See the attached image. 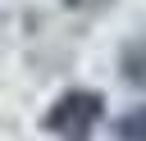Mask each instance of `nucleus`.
Returning a JSON list of instances; mask_svg holds the SVG:
<instances>
[{"mask_svg":"<svg viewBox=\"0 0 146 141\" xmlns=\"http://www.w3.org/2000/svg\"><path fill=\"white\" fill-rule=\"evenodd\" d=\"M100 114H105L100 91H82V86H73V91H64V96L50 105V114L41 118V127L55 132L59 141H87L91 127L100 123Z\"/></svg>","mask_w":146,"mask_h":141,"instance_id":"nucleus-1","label":"nucleus"},{"mask_svg":"<svg viewBox=\"0 0 146 141\" xmlns=\"http://www.w3.org/2000/svg\"><path fill=\"white\" fill-rule=\"evenodd\" d=\"M119 68H123V77H128L132 86H141V91H146V32H141V36H132V41L119 50Z\"/></svg>","mask_w":146,"mask_h":141,"instance_id":"nucleus-2","label":"nucleus"},{"mask_svg":"<svg viewBox=\"0 0 146 141\" xmlns=\"http://www.w3.org/2000/svg\"><path fill=\"white\" fill-rule=\"evenodd\" d=\"M114 132H119V141H146V105H137L132 114H123L114 123Z\"/></svg>","mask_w":146,"mask_h":141,"instance_id":"nucleus-3","label":"nucleus"},{"mask_svg":"<svg viewBox=\"0 0 146 141\" xmlns=\"http://www.w3.org/2000/svg\"><path fill=\"white\" fill-rule=\"evenodd\" d=\"M64 9H73V14H100V9H110L114 0H59Z\"/></svg>","mask_w":146,"mask_h":141,"instance_id":"nucleus-4","label":"nucleus"}]
</instances>
